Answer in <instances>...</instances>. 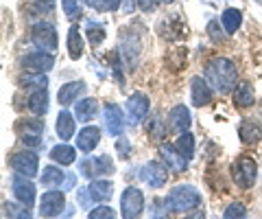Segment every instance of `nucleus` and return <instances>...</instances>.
<instances>
[{
	"mask_svg": "<svg viewBox=\"0 0 262 219\" xmlns=\"http://www.w3.org/2000/svg\"><path fill=\"white\" fill-rule=\"evenodd\" d=\"M51 158L55 162H59V165H72L77 160V149L70 147V145H57L51 151Z\"/></svg>",
	"mask_w": 262,
	"mask_h": 219,
	"instance_id": "nucleus-25",
	"label": "nucleus"
},
{
	"mask_svg": "<svg viewBox=\"0 0 262 219\" xmlns=\"http://www.w3.org/2000/svg\"><path fill=\"white\" fill-rule=\"evenodd\" d=\"M61 9L66 13V18L75 20L79 15V3H77V0H61Z\"/></svg>",
	"mask_w": 262,
	"mask_h": 219,
	"instance_id": "nucleus-31",
	"label": "nucleus"
},
{
	"mask_svg": "<svg viewBox=\"0 0 262 219\" xmlns=\"http://www.w3.org/2000/svg\"><path fill=\"white\" fill-rule=\"evenodd\" d=\"M206 79L210 81V86L214 88L216 92L227 94L234 90L236 79H238V70H236V64L227 57H212L206 64Z\"/></svg>",
	"mask_w": 262,
	"mask_h": 219,
	"instance_id": "nucleus-1",
	"label": "nucleus"
},
{
	"mask_svg": "<svg viewBox=\"0 0 262 219\" xmlns=\"http://www.w3.org/2000/svg\"><path fill=\"white\" fill-rule=\"evenodd\" d=\"M98 141H101V129L98 127H85V129H81L79 136H77V149H81L83 153H90L92 149H96V145Z\"/></svg>",
	"mask_w": 262,
	"mask_h": 219,
	"instance_id": "nucleus-13",
	"label": "nucleus"
},
{
	"mask_svg": "<svg viewBox=\"0 0 262 219\" xmlns=\"http://www.w3.org/2000/svg\"><path fill=\"white\" fill-rule=\"evenodd\" d=\"M120 210H122V217L125 219H136L138 215L144 210V195L140 189H136V186H129L125 189L120 197Z\"/></svg>",
	"mask_w": 262,
	"mask_h": 219,
	"instance_id": "nucleus-4",
	"label": "nucleus"
},
{
	"mask_svg": "<svg viewBox=\"0 0 262 219\" xmlns=\"http://www.w3.org/2000/svg\"><path fill=\"white\" fill-rule=\"evenodd\" d=\"M68 53L72 59H79L83 55V37H81L77 27H70L68 31Z\"/></svg>",
	"mask_w": 262,
	"mask_h": 219,
	"instance_id": "nucleus-26",
	"label": "nucleus"
},
{
	"mask_svg": "<svg viewBox=\"0 0 262 219\" xmlns=\"http://www.w3.org/2000/svg\"><path fill=\"white\" fill-rule=\"evenodd\" d=\"M168 125L173 132H188L190 127V112L186 105H175L168 114Z\"/></svg>",
	"mask_w": 262,
	"mask_h": 219,
	"instance_id": "nucleus-14",
	"label": "nucleus"
},
{
	"mask_svg": "<svg viewBox=\"0 0 262 219\" xmlns=\"http://www.w3.org/2000/svg\"><path fill=\"white\" fill-rule=\"evenodd\" d=\"M238 136H241V141L245 145L258 143L260 141V127H258V123H253V121H245V123L241 125V129H238Z\"/></svg>",
	"mask_w": 262,
	"mask_h": 219,
	"instance_id": "nucleus-27",
	"label": "nucleus"
},
{
	"mask_svg": "<svg viewBox=\"0 0 262 219\" xmlns=\"http://www.w3.org/2000/svg\"><path fill=\"white\" fill-rule=\"evenodd\" d=\"M199 204H201L199 191H196L194 186H188V184L175 186L166 200V206H168L170 213H190V210L196 208Z\"/></svg>",
	"mask_w": 262,
	"mask_h": 219,
	"instance_id": "nucleus-2",
	"label": "nucleus"
},
{
	"mask_svg": "<svg viewBox=\"0 0 262 219\" xmlns=\"http://www.w3.org/2000/svg\"><path fill=\"white\" fill-rule=\"evenodd\" d=\"M158 3H160V0H138V7H140L142 11L149 13V11H155V9H158Z\"/></svg>",
	"mask_w": 262,
	"mask_h": 219,
	"instance_id": "nucleus-36",
	"label": "nucleus"
},
{
	"mask_svg": "<svg viewBox=\"0 0 262 219\" xmlns=\"http://www.w3.org/2000/svg\"><path fill=\"white\" fill-rule=\"evenodd\" d=\"M31 37L37 46L46 48V51H55L57 48V31L53 24H48V22H37L31 31Z\"/></svg>",
	"mask_w": 262,
	"mask_h": 219,
	"instance_id": "nucleus-6",
	"label": "nucleus"
},
{
	"mask_svg": "<svg viewBox=\"0 0 262 219\" xmlns=\"http://www.w3.org/2000/svg\"><path fill=\"white\" fill-rule=\"evenodd\" d=\"M253 101H256V96H253L251 84L243 81V84L236 86V90H234V103H236V108H251Z\"/></svg>",
	"mask_w": 262,
	"mask_h": 219,
	"instance_id": "nucleus-19",
	"label": "nucleus"
},
{
	"mask_svg": "<svg viewBox=\"0 0 262 219\" xmlns=\"http://www.w3.org/2000/svg\"><path fill=\"white\" fill-rule=\"evenodd\" d=\"M245 215H247V210H245V206H243V204H238V202H234V204H229V206L225 208V213H223V217H225V219L245 217Z\"/></svg>",
	"mask_w": 262,
	"mask_h": 219,
	"instance_id": "nucleus-34",
	"label": "nucleus"
},
{
	"mask_svg": "<svg viewBox=\"0 0 262 219\" xmlns=\"http://www.w3.org/2000/svg\"><path fill=\"white\" fill-rule=\"evenodd\" d=\"M162 158L164 162H166L168 167H173L175 171H184V169L188 167V158H184L182 153H179L177 147H170V145H162Z\"/></svg>",
	"mask_w": 262,
	"mask_h": 219,
	"instance_id": "nucleus-16",
	"label": "nucleus"
},
{
	"mask_svg": "<svg viewBox=\"0 0 262 219\" xmlns=\"http://www.w3.org/2000/svg\"><path fill=\"white\" fill-rule=\"evenodd\" d=\"M96 110H98V103L96 99H92V96H88V99H81L77 103V110H75V114L77 118L81 121V123H90L94 116H96Z\"/></svg>",
	"mask_w": 262,
	"mask_h": 219,
	"instance_id": "nucleus-20",
	"label": "nucleus"
},
{
	"mask_svg": "<svg viewBox=\"0 0 262 219\" xmlns=\"http://www.w3.org/2000/svg\"><path fill=\"white\" fill-rule=\"evenodd\" d=\"M114 193V184L110 180H94L90 184V195L96 202H110Z\"/></svg>",
	"mask_w": 262,
	"mask_h": 219,
	"instance_id": "nucleus-22",
	"label": "nucleus"
},
{
	"mask_svg": "<svg viewBox=\"0 0 262 219\" xmlns=\"http://www.w3.org/2000/svg\"><path fill=\"white\" fill-rule=\"evenodd\" d=\"M24 84H29V86H37V88H46L48 79H46V77H29V81H24Z\"/></svg>",
	"mask_w": 262,
	"mask_h": 219,
	"instance_id": "nucleus-37",
	"label": "nucleus"
},
{
	"mask_svg": "<svg viewBox=\"0 0 262 219\" xmlns=\"http://www.w3.org/2000/svg\"><path fill=\"white\" fill-rule=\"evenodd\" d=\"M127 147H129V143H127L125 138H120V141H118V145H116V149H118V153H120V158H127V156H129Z\"/></svg>",
	"mask_w": 262,
	"mask_h": 219,
	"instance_id": "nucleus-38",
	"label": "nucleus"
},
{
	"mask_svg": "<svg viewBox=\"0 0 262 219\" xmlns=\"http://www.w3.org/2000/svg\"><path fill=\"white\" fill-rule=\"evenodd\" d=\"M63 182V171L59 167H44L42 173V184L44 186H57Z\"/></svg>",
	"mask_w": 262,
	"mask_h": 219,
	"instance_id": "nucleus-29",
	"label": "nucleus"
},
{
	"mask_svg": "<svg viewBox=\"0 0 262 219\" xmlns=\"http://www.w3.org/2000/svg\"><path fill=\"white\" fill-rule=\"evenodd\" d=\"M13 195L22 206H27V208L33 206V202H35V184H31L27 175L15 177L13 180Z\"/></svg>",
	"mask_w": 262,
	"mask_h": 219,
	"instance_id": "nucleus-10",
	"label": "nucleus"
},
{
	"mask_svg": "<svg viewBox=\"0 0 262 219\" xmlns=\"http://www.w3.org/2000/svg\"><path fill=\"white\" fill-rule=\"evenodd\" d=\"M88 165L92 167V169H90V173H88V177L114 173V162H112L110 156H98V158H94V160H88Z\"/></svg>",
	"mask_w": 262,
	"mask_h": 219,
	"instance_id": "nucleus-23",
	"label": "nucleus"
},
{
	"mask_svg": "<svg viewBox=\"0 0 262 219\" xmlns=\"http://www.w3.org/2000/svg\"><path fill=\"white\" fill-rule=\"evenodd\" d=\"M88 35H90V42L96 46V44H101L105 39V29L98 27V24H92V27H88Z\"/></svg>",
	"mask_w": 262,
	"mask_h": 219,
	"instance_id": "nucleus-33",
	"label": "nucleus"
},
{
	"mask_svg": "<svg viewBox=\"0 0 262 219\" xmlns=\"http://www.w3.org/2000/svg\"><path fill=\"white\" fill-rule=\"evenodd\" d=\"M190 92H192V103L196 105V108H201V105H208L212 101V88H210V81L208 79L194 77L192 79V86H190Z\"/></svg>",
	"mask_w": 262,
	"mask_h": 219,
	"instance_id": "nucleus-12",
	"label": "nucleus"
},
{
	"mask_svg": "<svg viewBox=\"0 0 262 219\" xmlns=\"http://www.w3.org/2000/svg\"><path fill=\"white\" fill-rule=\"evenodd\" d=\"M57 136H59L61 141H70L72 136H75V118L66 110L57 116Z\"/></svg>",
	"mask_w": 262,
	"mask_h": 219,
	"instance_id": "nucleus-21",
	"label": "nucleus"
},
{
	"mask_svg": "<svg viewBox=\"0 0 262 219\" xmlns=\"http://www.w3.org/2000/svg\"><path fill=\"white\" fill-rule=\"evenodd\" d=\"M85 90V84L83 81H72V84H66L59 88V94H57V101L61 105H70L75 103V99Z\"/></svg>",
	"mask_w": 262,
	"mask_h": 219,
	"instance_id": "nucleus-17",
	"label": "nucleus"
},
{
	"mask_svg": "<svg viewBox=\"0 0 262 219\" xmlns=\"http://www.w3.org/2000/svg\"><path fill=\"white\" fill-rule=\"evenodd\" d=\"M11 167L20 175H27V177L37 175V167H39L37 153L35 151H18L15 156H11Z\"/></svg>",
	"mask_w": 262,
	"mask_h": 219,
	"instance_id": "nucleus-5",
	"label": "nucleus"
},
{
	"mask_svg": "<svg viewBox=\"0 0 262 219\" xmlns=\"http://www.w3.org/2000/svg\"><path fill=\"white\" fill-rule=\"evenodd\" d=\"M164 3H173V0H164Z\"/></svg>",
	"mask_w": 262,
	"mask_h": 219,
	"instance_id": "nucleus-40",
	"label": "nucleus"
},
{
	"mask_svg": "<svg viewBox=\"0 0 262 219\" xmlns=\"http://www.w3.org/2000/svg\"><path fill=\"white\" fill-rule=\"evenodd\" d=\"M103 121H105V127L112 136H120L122 129H125V116L116 103H105L103 108Z\"/></svg>",
	"mask_w": 262,
	"mask_h": 219,
	"instance_id": "nucleus-7",
	"label": "nucleus"
},
{
	"mask_svg": "<svg viewBox=\"0 0 262 219\" xmlns=\"http://www.w3.org/2000/svg\"><path fill=\"white\" fill-rule=\"evenodd\" d=\"M63 204H66L63 193L48 191V193H44L42 204H39V215H42V217H57L63 210Z\"/></svg>",
	"mask_w": 262,
	"mask_h": 219,
	"instance_id": "nucleus-8",
	"label": "nucleus"
},
{
	"mask_svg": "<svg viewBox=\"0 0 262 219\" xmlns=\"http://www.w3.org/2000/svg\"><path fill=\"white\" fill-rule=\"evenodd\" d=\"M140 175H142V180H144V182H149L151 186H155V189H160V186H164V184H166V180H168V171H166V167L160 165V162H155V160L142 167Z\"/></svg>",
	"mask_w": 262,
	"mask_h": 219,
	"instance_id": "nucleus-9",
	"label": "nucleus"
},
{
	"mask_svg": "<svg viewBox=\"0 0 262 219\" xmlns=\"http://www.w3.org/2000/svg\"><path fill=\"white\" fill-rule=\"evenodd\" d=\"M127 112H129V123L138 125L149 112V99L144 94H134L127 99Z\"/></svg>",
	"mask_w": 262,
	"mask_h": 219,
	"instance_id": "nucleus-11",
	"label": "nucleus"
},
{
	"mask_svg": "<svg viewBox=\"0 0 262 219\" xmlns=\"http://www.w3.org/2000/svg\"><path fill=\"white\" fill-rule=\"evenodd\" d=\"M98 11H114L120 7V0H94V5Z\"/></svg>",
	"mask_w": 262,
	"mask_h": 219,
	"instance_id": "nucleus-35",
	"label": "nucleus"
},
{
	"mask_svg": "<svg viewBox=\"0 0 262 219\" xmlns=\"http://www.w3.org/2000/svg\"><path fill=\"white\" fill-rule=\"evenodd\" d=\"M221 24H223V29H225V33H236V31L241 29V24H243V13L241 9H234V7H229V9L223 11V15H221Z\"/></svg>",
	"mask_w": 262,
	"mask_h": 219,
	"instance_id": "nucleus-18",
	"label": "nucleus"
},
{
	"mask_svg": "<svg viewBox=\"0 0 262 219\" xmlns=\"http://www.w3.org/2000/svg\"><path fill=\"white\" fill-rule=\"evenodd\" d=\"M256 3H260V5H262V0H256Z\"/></svg>",
	"mask_w": 262,
	"mask_h": 219,
	"instance_id": "nucleus-41",
	"label": "nucleus"
},
{
	"mask_svg": "<svg viewBox=\"0 0 262 219\" xmlns=\"http://www.w3.org/2000/svg\"><path fill=\"white\" fill-rule=\"evenodd\" d=\"M24 143H27V145H33V147H37V145H39V134H35V136L24 134Z\"/></svg>",
	"mask_w": 262,
	"mask_h": 219,
	"instance_id": "nucleus-39",
	"label": "nucleus"
},
{
	"mask_svg": "<svg viewBox=\"0 0 262 219\" xmlns=\"http://www.w3.org/2000/svg\"><path fill=\"white\" fill-rule=\"evenodd\" d=\"M114 217H116V213L110 206H98L94 210H90V219H114Z\"/></svg>",
	"mask_w": 262,
	"mask_h": 219,
	"instance_id": "nucleus-32",
	"label": "nucleus"
},
{
	"mask_svg": "<svg viewBox=\"0 0 262 219\" xmlns=\"http://www.w3.org/2000/svg\"><path fill=\"white\" fill-rule=\"evenodd\" d=\"M53 66H55V59H53V55H48V53H33V55L24 57V68L35 70V72H46Z\"/></svg>",
	"mask_w": 262,
	"mask_h": 219,
	"instance_id": "nucleus-15",
	"label": "nucleus"
},
{
	"mask_svg": "<svg viewBox=\"0 0 262 219\" xmlns=\"http://www.w3.org/2000/svg\"><path fill=\"white\" fill-rule=\"evenodd\" d=\"M223 27V24H221ZM219 27V20H210L208 22V35L212 42H216V44H223L225 42V33H223V29Z\"/></svg>",
	"mask_w": 262,
	"mask_h": 219,
	"instance_id": "nucleus-30",
	"label": "nucleus"
},
{
	"mask_svg": "<svg viewBox=\"0 0 262 219\" xmlns=\"http://www.w3.org/2000/svg\"><path fill=\"white\" fill-rule=\"evenodd\" d=\"M175 147L179 149V153H182L184 158L190 160L194 156V136L190 132H182V136H179L175 143Z\"/></svg>",
	"mask_w": 262,
	"mask_h": 219,
	"instance_id": "nucleus-28",
	"label": "nucleus"
},
{
	"mask_svg": "<svg viewBox=\"0 0 262 219\" xmlns=\"http://www.w3.org/2000/svg\"><path fill=\"white\" fill-rule=\"evenodd\" d=\"M232 175H234V182L238 186H243V189H249V186H253V182H256L258 167H256V162H253L251 158L243 156V158H238L232 165Z\"/></svg>",
	"mask_w": 262,
	"mask_h": 219,
	"instance_id": "nucleus-3",
	"label": "nucleus"
},
{
	"mask_svg": "<svg viewBox=\"0 0 262 219\" xmlns=\"http://www.w3.org/2000/svg\"><path fill=\"white\" fill-rule=\"evenodd\" d=\"M29 110L33 112V114H37V116L46 114V110H48V96H46V88H39L37 92H33V94L29 96Z\"/></svg>",
	"mask_w": 262,
	"mask_h": 219,
	"instance_id": "nucleus-24",
	"label": "nucleus"
}]
</instances>
